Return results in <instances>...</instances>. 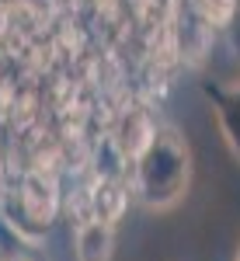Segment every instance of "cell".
Instances as JSON below:
<instances>
[{"label":"cell","instance_id":"7a4b0ae2","mask_svg":"<svg viewBox=\"0 0 240 261\" xmlns=\"http://www.w3.org/2000/svg\"><path fill=\"white\" fill-rule=\"evenodd\" d=\"M205 98L212 105V115L220 122V133L226 146L240 157V81L237 84H209L205 87Z\"/></svg>","mask_w":240,"mask_h":261},{"label":"cell","instance_id":"3957f363","mask_svg":"<svg viewBox=\"0 0 240 261\" xmlns=\"http://www.w3.org/2000/svg\"><path fill=\"white\" fill-rule=\"evenodd\" d=\"M73 258L77 261H112L115 258V226L108 220H87L77 226L73 237Z\"/></svg>","mask_w":240,"mask_h":261},{"label":"cell","instance_id":"277c9868","mask_svg":"<svg viewBox=\"0 0 240 261\" xmlns=\"http://www.w3.org/2000/svg\"><path fill=\"white\" fill-rule=\"evenodd\" d=\"M226 24H230V45H233V53H237V60H240V4H237L233 18L226 21Z\"/></svg>","mask_w":240,"mask_h":261},{"label":"cell","instance_id":"5b68a950","mask_svg":"<svg viewBox=\"0 0 240 261\" xmlns=\"http://www.w3.org/2000/svg\"><path fill=\"white\" fill-rule=\"evenodd\" d=\"M233 261H240V251H237V258H233Z\"/></svg>","mask_w":240,"mask_h":261},{"label":"cell","instance_id":"6da1fadb","mask_svg":"<svg viewBox=\"0 0 240 261\" xmlns=\"http://www.w3.org/2000/svg\"><path fill=\"white\" fill-rule=\"evenodd\" d=\"M136 199L146 209H171L192 185V146L174 129H157L136 157Z\"/></svg>","mask_w":240,"mask_h":261}]
</instances>
